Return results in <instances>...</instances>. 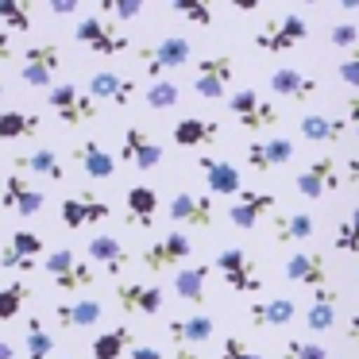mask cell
I'll use <instances>...</instances> for the list:
<instances>
[{
    "label": "cell",
    "instance_id": "obj_1",
    "mask_svg": "<svg viewBox=\"0 0 359 359\" xmlns=\"http://www.w3.org/2000/svg\"><path fill=\"white\" fill-rule=\"evenodd\" d=\"M305 35H309V24H305L302 12H286L278 20H266L255 32V50L263 55H290L294 47H302Z\"/></svg>",
    "mask_w": 359,
    "mask_h": 359
},
{
    "label": "cell",
    "instance_id": "obj_2",
    "mask_svg": "<svg viewBox=\"0 0 359 359\" xmlns=\"http://www.w3.org/2000/svg\"><path fill=\"white\" fill-rule=\"evenodd\" d=\"M43 266H47L50 282H55L58 290H66V294H78V290H89L97 282V271L86 263V259H78L70 248H55L47 259H43Z\"/></svg>",
    "mask_w": 359,
    "mask_h": 359
},
{
    "label": "cell",
    "instance_id": "obj_3",
    "mask_svg": "<svg viewBox=\"0 0 359 359\" xmlns=\"http://www.w3.org/2000/svg\"><path fill=\"white\" fill-rule=\"evenodd\" d=\"M74 39L101 58H116L132 47V39H128L124 32H116V24H109V20H101V16H81L78 27H74Z\"/></svg>",
    "mask_w": 359,
    "mask_h": 359
},
{
    "label": "cell",
    "instance_id": "obj_4",
    "mask_svg": "<svg viewBox=\"0 0 359 359\" xmlns=\"http://www.w3.org/2000/svg\"><path fill=\"white\" fill-rule=\"evenodd\" d=\"M62 70V50L58 43H32L20 62V81L32 89H55V74Z\"/></svg>",
    "mask_w": 359,
    "mask_h": 359
},
{
    "label": "cell",
    "instance_id": "obj_5",
    "mask_svg": "<svg viewBox=\"0 0 359 359\" xmlns=\"http://www.w3.org/2000/svg\"><path fill=\"white\" fill-rule=\"evenodd\" d=\"M212 266L220 271L224 286H228V290H236V294H259V286H263L255 259H251L243 248H224V251H217Z\"/></svg>",
    "mask_w": 359,
    "mask_h": 359
},
{
    "label": "cell",
    "instance_id": "obj_6",
    "mask_svg": "<svg viewBox=\"0 0 359 359\" xmlns=\"http://www.w3.org/2000/svg\"><path fill=\"white\" fill-rule=\"evenodd\" d=\"M228 112H232V116L240 120V128L251 135L271 132V128L278 124V109H274L271 101H263L255 89H236V93L228 97Z\"/></svg>",
    "mask_w": 359,
    "mask_h": 359
},
{
    "label": "cell",
    "instance_id": "obj_7",
    "mask_svg": "<svg viewBox=\"0 0 359 359\" xmlns=\"http://www.w3.org/2000/svg\"><path fill=\"white\" fill-rule=\"evenodd\" d=\"M143 70H147L151 81H163L166 70H182V66L194 58V43L186 39V35H166V39H158L155 47L143 50Z\"/></svg>",
    "mask_w": 359,
    "mask_h": 359
},
{
    "label": "cell",
    "instance_id": "obj_8",
    "mask_svg": "<svg viewBox=\"0 0 359 359\" xmlns=\"http://www.w3.org/2000/svg\"><path fill=\"white\" fill-rule=\"evenodd\" d=\"M47 104L66 128H81L97 116V101L89 97V89H78V86H55L47 93Z\"/></svg>",
    "mask_w": 359,
    "mask_h": 359
},
{
    "label": "cell",
    "instance_id": "obj_9",
    "mask_svg": "<svg viewBox=\"0 0 359 359\" xmlns=\"http://www.w3.org/2000/svg\"><path fill=\"white\" fill-rule=\"evenodd\" d=\"M194 255V240H189L186 232H166L163 240H155L151 248H143V266H147L151 274H163V271H182V263Z\"/></svg>",
    "mask_w": 359,
    "mask_h": 359
},
{
    "label": "cell",
    "instance_id": "obj_10",
    "mask_svg": "<svg viewBox=\"0 0 359 359\" xmlns=\"http://www.w3.org/2000/svg\"><path fill=\"white\" fill-rule=\"evenodd\" d=\"M344 186V166L336 163V155H320L297 174V194L305 201H317V197H328L332 189Z\"/></svg>",
    "mask_w": 359,
    "mask_h": 359
},
{
    "label": "cell",
    "instance_id": "obj_11",
    "mask_svg": "<svg viewBox=\"0 0 359 359\" xmlns=\"http://www.w3.org/2000/svg\"><path fill=\"white\" fill-rule=\"evenodd\" d=\"M58 217H62V224L70 228V232H78V228H86V224H101L104 217H112V205L104 201V197H97L93 189H81V194L62 197Z\"/></svg>",
    "mask_w": 359,
    "mask_h": 359
},
{
    "label": "cell",
    "instance_id": "obj_12",
    "mask_svg": "<svg viewBox=\"0 0 359 359\" xmlns=\"http://www.w3.org/2000/svg\"><path fill=\"white\" fill-rule=\"evenodd\" d=\"M232 78H236V58L232 55H212V58H205V62H197L194 93L205 97V101H217V97H224V89L232 86Z\"/></svg>",
    "mask_w": 359,
    "mask_h": 359
},
{
    "label": "cell",
    "instance_id": "obj_13",
    "mask_svg": "<svg viewBox=\"0 0 359 359\" xmlns=\"http://www.w3.org/2000/svg\"><path fill=\"white\" fill-rule=\"evenodd\" d=\"M286 278L294 282V286H309L313 294L317 290H328V263H325V255L320 251H313V248H297L294 255L286 259Z\"/></svg>",
    "mask_w": 359,
    "mask_h": 359
},
{
    "label": "cell",
    "instance_id": "obj_14",
    "mask_svg": "<svg viewBox=\"0 0 359 359\" xmlns=\"http://www.w3.org/2000/svg\"><path fill=\"white\" fill-rule=\"evenodd\" d=\"M243 155H248V166H251V170L271 174V170H278V166L294 163L297 147H294V140H286V135H271V140H251Z\"/></svg>",
    "mask_w": 359,
    "mask_h": 359
},
{
    "label": "cell",
    "instance_id": "obj_15",
    "mask_svg": "<svg viewBox=\"0 0 359 359\" xmlns=\"http://www.w3.org/2000/svg\"><path fill=\"white\" fill-rule=\"evenodd\" d=\"M197 170L205 174V186H209V194H217V197H240V194H243L240 166L228 163V158L197 155Z\"/></svg>",
    "mask_w": 359,
    "mask_h": 359
},
{
    "label": "cell",
    "instance_id": "obj_16",
    "mask_svg": "<svg viewBox=\"0 0 359 359\" xmlns=\"http://www.w3.org/2000/svg\"><path fill=\"white\" fill-rule=\"evenodd\" d=\"M274 212V194L271 189H243L232 205H228V220H232L240 232H251L263 217Z\"/></svg>",
    "mask_w": 359,
    "mask_h": 359
},
{
    "label": "cell",
    "instance_id": "obj_17",
    "mask_svg": "<svg viewBox=\"0 0 359 359\" xmlns=\"http://www.w3.org/2000/svg\"><path fill=\"white\" fill-rule=\"evenodd\" d=\"M166 217H170L174 224L209 228V224H212V217H217V209H212V197H205V194H189V189H182V194H174L170 201H166Z\"/></svg>",
    "mask_w": 359,
    "mask_h": 359
},
{
    "label": "cell",
    "instance_id": "obj_18",
    "mask_svg": "<svg viewBox=\"0 0 359 359\" xmlns=\"http://www.w3.org/2000/svg\"><path fill=\"white\" fill-rule=\"evenodd\" d=\"M120 158H124L128 166H135V170H155V166L163 163V147H158V143L151 140L140 124H132V128H124Z\"/></svg>",
    "mask_w": 359,
    "mask_h": 359
},
{
    "label": "cell",
    "instance_id": "obj_19",
    "mask_svg": "<svg viewBox=\"0 0 359 359\" xmlns=\"http://www.w3.org/2000/svg\"><path fill=\"white\" fill-rule=\"evenodd\" d=\"M116 302L124 313L155 317L163 309V286H155V282H116Z\"/></svg>",
    "mask_w": 359,
    "mask_h": 359
},
{
    "label": "cell",
    "instance_id": "obj_20",
    "mask_svg": "<svg viewBox=\"0 0 359 359\" xmlns=\"http://www.w3.org/2000/svg\"><path fill=\"white\" fill-rule=\"evenodd\" d=\"M0 205H4V209H12V212H20V217H35V212H43L47 197H43L27 178H20V174L12 170L8 178H4V194H0Z\"/></svg>",
    "mask_w": 359,
    "mask_h": 359
},
{
    "label": "cell",
    "instance_id": "obj_21",
    "mask_svg": "<svg viewBox=\"0 0 359 359\" xmlns=\"http://www.w3.org/2000/svg\"><path fill=\"white\" fill-rule=\"evenodd\" d=\"M43 255V240L35 232H12L8 248H0V266L4 271H35V259Z\"/></svg>",
    "mask_w": 359,
    "mask_h": 359
},
{
    "label": "cell",
    "instance_id": "obj_22",
    "mask_svg": "<svg viewBox=\"0 0 359 359\" xmlns=\"http://www.w3.org/2000/svg\"><path fill=\"white\" fill-rule=\"evenodd\" d=\"M271 93L286 97V101H313L320 93V86H317V78H309L297 66H278L271 74Z\"/></svg>",
    "mask_w": 359,
    "mask_h": 359
},
{
    "label": "cell",
    "instance_id": "obj_23",
    "mask_svg": "<svg viewBox=\"0 0 359 359\" xmlns=\"http://www.w3.org/2000/svg\"><path fill=\"white\" fill-rule=\"evenodd\" d=\"M166 332H170L174 348H194V344L212 340L217 320H212L209 313H189V317H174L170 325H166Z\"/></svg>",
    "mask_w": 359,
    "mask_h": 359
},
{
    "label": "cell",
    "instance_id": "obj_24",
    "mask_svg": "<svg viewBox=\"0 0 359 359\" xmlns=\"http://www.w3.org/2000/svg\"><path fill=\"white\" fill-rule=\"evenodd\" d=\"M274 240L286 243V248H302V243H309L313 236H317V217L305 209L297 212H282V217H274Z\"/></svg>",
    "mask_w": 359,
    "mask_h": 359
},
{
    "label": "cell",
    "instance_id": "obj_25",
    "mask_svg": "<svg viewBox=\"0 0 359 359\" xmlns=\"http://www.w3.org/2000/svg\"><path fill=\"white\" fill-rule=\"evenodd\" d=\"M170 140L178 143V147H186V151L212 147V143L220 140V124H212V120H205V116H186V120L174 124Z\"/></svg>",
    "mask_w": 359,
    "mask_h": 359
},
{
    "label": "cell",
    "instance_id": "obj_26",
    "mask_svg": "<svg viewBox=\"0 0 359 359\" xmlns=\"http://www.w3.org/2000/svg\"><path fill=\"white\" fill-rule=\"evenodd\" d=\"M297 132L309 143H340L344 135H348V120L325 116V112H305V116L297 120Z\"/></svg>",
    "mask_w": 359,
    "mask_h": 359
},
{
    "label": "cell",
    "instance_id": "obj_27",
    "mask_svg": "<svg viewBox=\"0 0 359 359\" xmlns=\"http://www.w3.org/2000/svg\"><path fill=\"white\" fill-rule=\"evenodd\" d=\"M132 93H135V81L124 78V74H116V70H97L93 78H89V97H93V101L128 104Z\"/></svg>",
    "mask_w": 359,
    "mask_h": 359
},
{
    "label": "cell",
    "instance_id": "obj_28",
    "mask_svg": "<svg viewBox=\"0 0 359 359\" xmlns=\"http://www.w3.org/2000/svg\"><path fill=\"white\" fill-rule=\"evenodd\" d=\"M124 205H128V224L132 228H151L158 217V209H163L155 186H132L124 197Z\"/></svg>",
    "mask_w": 359,
    "mask_h": 359
},
{
    "label": "cell",
    "instance_id": "obj_29",
    "mask_svg": "<svg viewBox=\"0 0 359 359\" xmlns=\"http://www.w3.org/2000/svg\"><path fill=\"white\" fill-rule=\"evenodd\" d=\"M74 163H78V166H81V170H86L93 182H109L112 174H116V158H112V155H109V151H104L97 140L78 143V147H74Z\"/></svg>",
    "mask_w": 359,
    "mask_h": 359
},
{
    "label": "cell",
    "instance_id": "obj_30",
    "mask_svg": "<svg viewBox=\"0 0 359 359\" xmlns=\"http://www.w3.org/2000/svg\"><path fill=\"white\" fill-rule=\"evenodd\" d=\"M297 317V305L290 297H271V302H251L248 320L255 328H286Z\"/></svg>",
    "mask_w": 359,
    "mask_h": 359
},
{
    "label": "cell",
    "instance_id": "obj_31",
    "mask_svg": "<svg viewBox=\"0 0 359 359\" xmlns=\"http://www.w3.org/2000/svg\"><path fill=\"white\" fill-rule=\"evenodd\" d=\"M89 259H93L104 274H112V278H120V274L128 271V251L116 236H93V240H89Z\"/></svg>",
    "mask_w": 359,
    "mask_h": 359
},
{
    "label": "cell",
    "instance_id": "obj_32",
    "mask_svg": "<svg viewBox=\"0 0 359 359\" xmlns=\"http://www.w3.org/2000/svg\"><path fill=\"white\" fill-rule=\"evenodd\" d=\"M101 313H104L101 302H93V297L55 305V320H58V328H66V332H74V328H93L97 320H101Z\"/></svg>",
    "mask_w": 359,
    "mask_h": 359
},
{
    "label": "cell",
    "instance_id": "obj_33",
    "mask_svg": "<svg viewBox=\"0 0 359 359\" xmlns=\"http://www.w3.org/2000/svg\"><path fill=\"white\" fill-rule=\"evenodd\" d=\"M16 174H35V178H47V182H66V166L58 163L55 151H32V155H16L12 158Z\"/></svg>",
    "mask_w": 359,
    "mask_h": 359
},
{
    "label": "cell",
    "instance_id": "obj_34",
    "mask_svg": "<svg viewBox=\"0 0 359 359\" xmlns=\"http://www.w3.org/2000/svg\"><path fill=\"white\" fill-rule=\"evenodd\" d=\"M209 263H194V266H182L174 274V294L189 305H205V282H209Z\"/></svg>",
    "mask_w": 359,
    "mask_h": 359
},
{
    "label": "cell",
    "instance_id": "obj_35",
    "mask_svg": "<svg viewBox=\"0 0 359 359\" xmlns=\"http://www.w3.org/2000/svg\"><path fill=\"white\" fill-rule=\"evenodd\" d=\"M305 325H309V332H328V328L336 325V290H317L309 302V309H305Z\"/></svg>",
    "mask_w": 359,
    "mask_h": 359
},
{
    "label": "cell",
    "instance_id": "obj_36",
    "mask_svg": "<svg viewBox=\"0 0 359 359\" xmlns=\"http://www.w3.org/2000/svg\"><path fill=\"white\" fill-rule=\"evenodd\" d=\"M135 336H132V328H109V332H101L93 344H89V351H93V359H124L128 351L135 348Z\"/></svg>",
    "mask_w": 359,
    "mask_h": 359
},
{
    "label": "cell",
    "instance_id": "obj_37",
    "mask_svg": "<svg viewBox=\"0 0 359 359\" xmlns=\"http://www.w3.org/2000/svg\"><path fill=\"white\" fill-rule=\"evenodd\" d=\"M55 351V336L43 328L39 317H27V336H24V355L27 359H50Z\"/></svg>",
    "mask_w": 359,
    "mask_h": 359
},
{
    "label": "cell",
    "instance_id": "obj_38",
    "mask_svg": "<svg viewBox=\"0 0 359 359\" xmlns=\"http://www.w3.org/2000/svg\"><path fill=\"white\" fill-rule=\"evenodd\" d=\"M27 297H32V290H27L24 278H12L8 286H0V320H16Z\"/></svg>",
    "mask_w": 359,
    "mask_h": 359
},
{
    "label": "cell",
    "instance_id": "obj_39",
    "mask_svg": "<svg viewBox=\"0 0 359 359\" xmlns=\"http://www.w3.org/2000/svg\"><path fill=\"white\" fill-rule=\"evenodd\" d=\"M39 132V116L32 112H0V140H24Z\"/></svg>",
    "mask_w": 359,
    "mask_h": 359
},
{
    "label": "cell",
    "instance_id": "obj_40",
    "mask_svg": "<svg viewBox=\"0 0 359 359\" xmlns=\"http://www.w3.org/2000/svg\"><path fill=\"white\" fill-rule=\"evenodd\" d=\"M332 248L340 251V255H359V209H351L348 217L336 224L332 232Z\"/></svg>",
    "mask_w": 359,
    "mask_h": 359
},
{
    "label": "cell",
    "instance_id": "obj_41",
    "mask_svg": "<svg viewBox=\"0 0 359 359\" xmlns=\"http://www.w3.org/2000/svg\"><path fill=\"white\" fill-rule=\"evenodd\" d=\"M0 24H4V32H32V4L27 0H0Z\"/></svg>",
    "mask_w": 359,
    "mask_h": 359
},
{
    "label": "cell",
    "instance_id": "obj_42",
    "mask_svg": "<svg viewBox=\"0 0 359 359\" xmlns=\"http://www.w3.org/2000/svg\"><path fill=\"white\" fill-rule=\"evenodd\" d=\"M170 12H174V16H182V20H189L194 27H212V20H217L205 0H174Z\"/></svg>",
    "mask_w": 359,
    "mask_h": 359
},
{
    "label": "cell",
    "instance_id": "obj_43",
    "mask_svg": "<svg viewBox=\"0 0 359 359\" xmlns=\"http://www.w3.org/2000/svg\"><path fill=\"white\" fill-rule=\"evenodd\" d=\"M178 86L174 81H151L147 93H143V101H147V109H174L178 104Z\"/></svg>",
    "mask_w": 359,
    "mask_h": 359
},
{
    "label": "cell",
    "instance_id": "obj_44",
    "mask_svg": "<svg viewBox=\"0 0 359 359\" xmlns=\"http://www.w3.org/2000/svg\"><path fill=\"white\" fill-rule=\"evenodd\" d=\"M282 359H328V348L317 340H286Z\"/></svg>",
    "mask_w": 359,
    "mask_h": 359
},
{
    "label": "cell",
    "instance_id": "obj_45",
    "mask_svg": "<svg viewBox=\"0 0 359 359\" xmlns=\"http://www.w3.org/2000/svg\"><path fill=\"white\" fill-rule=\"evenodd\" d=\"M143 12V0H101V16L112 20H135Z\"/></svg>",
    "mask_w": 359,
    "mask_h": 359
},
{
    "label": "cell",
    "instance_id": "obj_46",
    "mask_svg": "<svg viewBox=\"0 0 359 359\" xmlns=\"http://www.w3.org/2000/svg\"><path fill=\"white\" fill-rule=\"evenodd\" d=\"M328 43H332L336 50H348L351 55V50L359 47V27L355 24H336L332 32H328Z\"/></svg>",
    "mask_w": 359,
    "mask_h": 359
},
{
    "label": "cell",
    "instance_id": "obj_47",
    "mask_svg": "<svg viewBox=\"0 0 359 359\" xmlns=\"http://www.w3.org/2000/svg\"><path fill=\"white\" fill-rule=\"evenodd\" d=\"M220 359H263L255 348H248V340L243 336H224V344H220Z\"/></svg>",
    "mask_w": 359,
    "mask_h": 359
},
{
    "label": "cell",
    "instance_id": "obj_48",
    "mask_svg": "<svg viewBox=\"0 0 359 359\" xmlns=\"http://www.w3.org/2000/svg\"><path fill=\"white\" fill-rule=\"evenodd\" d=\"M336 78H340L348 89H359V47L351 50V55L344 58L340 66H336Z\"/></svg>",
    "mask_w": 359,
    "mask_h": 359
},
{
    "label": "cell",
    "instance_id": "obj_49",
    "mask_svg": "<svg viewBox=\"0 0 359 359\" xmlns=\"http://www.w3.org/2000/svg\"><path fill=\"white\" fill-rule=\"evenodd\" d=\"M344 120H348V128L359 135V93H351L348 101H344Z\"/></svg>",
    "mask_w": 359,
    "mask_h": 359
},
{
    "label": "cell",
    "instance_id": "obj_50",
    "mask_svg": "<svg viewBox=\"0 0 359 359\" xmlns=\"http://www.w3.org/2000/svg\"><path fill=\"white\" fill-rule=\"evenodd\" d=\"M16 58V43H12V32L0 27V62H12Z\"/></svg>",
    "mask_w": 359,
    "mask_h": 359
},
{
    "label": "cell",
    "instance_id": "obj_51",
    "mask_svg": "<svg viewBox=\"0 0 359 359\" xmlns=\"http://www.w3.org/2000/svg\"><path fill=\"white\" fill-rule=\"evenodd\" d=\"M128 359H163V351H158L155 344H135V348L128 351Z\"/></svg>",
    "mask_w": 359,
    "mask_h": 359
},
{
    "label": "cell",
    "instance_id": "obj_52",
    "mask_svg": "<svg viewBox=\"0 0 359 359\" xmlns=\"http://www.w3.org/2000/svg\"><path fill=\"white\" fill-rule=\"evenodd\" d=\"M50 12L55 16H74L78 12V0H50Z\"/></svg>",
    "mask_w": 359,
    "mask_h": 359
},
{
    "label": "cell",
    "instance_id": "obj_53",
    "mask_svg": "<svg viewBox=\"0 0 359 359\" xmlns=\"http://www.w3.org/2000/svg\"><path fill=\"white\" fill-rule=\"evenodd\" d=\"M348 340L359 344V313H351V317H348Z\"/></svg>",
    "mask_w": 359,
    "mask_h": 359
},
{
    "label": "cell",
    "instance_id": "obj_54",
    "mask_svg": "<svg viewBox=\"0 0 359 359\" xmlns=\"http://www.w3.org/2000/svg\"><path fill=\"white\" fill-rule=\"evenodd\" d=\"M348 182H355V186H359V155L348 158Z\"/></svg>",
    "mask_w": 359,
    "mask_h": 359
},
{
    "label": "cell",
    "instance_id": "obj_55",
    "mask_svg": "<svg viewBox=\"0 0 359 359\" xmlns=\"http://www.w3.org/2000/svg\"><path fill=\"white\" fill-rule=\"evenodd\" d=\"M0 359H16V348H12V340H4V336H0Z\"/></svg>",
    "mask_w": 359,
    "mask_h": 359
},
{
    "label": "cell",
    "instance_id": "obj_56",
    "mask_svg": "<svg viewBox=\"0 0 359 359\" xmlns=\"http://www.w3.org/2000/svg\"><path fill=\"white\" fill-rule=\"evenodd\" d=\"M170 359H201V355H194V348H174Z\"/></svg>",
    "mask_w": 359,
    "mask_h": 359
},
{
    "label": "cell",
    "instance_id": "obj_57",
    "mask_svg": "<svg viewBox=\"0 0 359 359\" xmlns=\"http://www.w3.org/2000/svg\"><path fill=\"white\" fill-rule=\"evenodd\" d=\"M340 8L344 12H359V0H340Z\"/></svg>",
    "mask_w": 359,
    "mask_h": 359
},
{
    "label": "cell",
    "instance_id": "obj_58",
    "mask_svg": "<svg viewBox=\"0 0 359 359\" xmlns=\"http://www.w3.org/2000/svg\"><path fill=\"white\" fill-rule=\"evenodd\" d=\"M355 302H359V271H355Z\"/></svg>",
    "mask_w": 359,
    "mask_h": 359
},
{
    "label": "cell",
    "instance_id": "obj_59",
    "mask_svg": "<svg viewBox=\"0 0 359 359\" xmlns=\"http://www.w3.org/2000/svg\"><path fill=\"white\" fill-rule=\"evenodd\" d=\"M0 101H4V86H0Z\"/></svg>",
    "mask_w": 359,
    "mask_h": 359
}]
</instances>
